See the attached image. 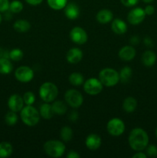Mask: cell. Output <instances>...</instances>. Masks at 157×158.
<instances>
[{
    "label": "cell",
    "mask_w": 157,
    "mask_h": 158,
    "mask_svg": "<svg viewBox=\"0 0 157 158\" xmlns=\"http://www.w3.org/2000/svg\"><path fill=\"white\" fill-rule=\"evenodd\" d=\"M129 144L132 150L142 151L149 144L148 134L142 128H134L129 136Z\"/></svg>",
    "instance_id": "6da1fadb"
},
{
    "label": "cell",
    "mask_w": 157,
    "mask_h": 158,
    "mask_svg": "<svg viewBox=\"0 0 157 158\" xmlns=\"http://www.w3.org/2000/svg\"><path fill=\"white\" fill-rule=\"evenodd\" d=\"M39 111L37 110L32 105H26L20 111V117L23 123L29 127H34L40 120Z\"/></svg>",
    "instance_id": "7a4b0ae2"
},
{
    "label": "cell",
    "mask_w": 157,
    "mask_h": 158,
    "mask_svg": "<svg viewBox=\"0 0 157 158\" xmlns=\"http://www.w3.org/2000/svg\"><path fill=\"white\" fill-rule=\"evenodd\" d=\"M43 148L48 156L54 158L62 157L66 151L64 143L57 140H48L45 143Z\"/></svg>",
    "instance_id": "3957f363"
},
{
    "label": "cell",
    "mask_w": 157,
    "mask_h": 158,
    "mask_svg": "<svg viewBox=\"0 0 157 158\" xmlns=\"http://www.w3.org/2000/svg\"><path fill=\"white\" fill-rule=\"evenodd\" d=\"M99 79L103 86L112 87L115 86L119 81V74L112 68H105L99 72Z\"/></svg>",
    "instance_id": "277c9868"
},
{
    "label": "cell",
    "mask_w": 157,
    "mask_h": 158,
    "mask_svg": "<svg viewBox=\"0 0 157 158\" xmlns=\"http://www.w3.org/2000/svg\"><path fill=\"white\" fill-rule=\"evenodd\" d=\"M39 97L46 103H51L55 100L58 94V87L55 83L46 82L39 87Z\"/></svg>",
    "instance_id": "5b68a950"
},
{
    "label": "cell",
    "mask_w": 157,
    "mask_h": 158,
    "mask_svg": "<svg viewBox=\"0 0 157 158\" xmlns=\"http://www.w3.org/2000/svg\"><path fill=\"white\" fill-rule=\"evenodd\" d=\"M65 100L72 108H78L83 103V97L81 93L74 89H69L65 94Z\"/></svg>",
    "instance_id": "8992f818"
},
{
    "label": "cell",
    "mask_w": 157,
    "mask_h": 158,
    "mask_svg": "<svg viewBox=\"0 0 157 158\" xmlns=\"http://www.w3.org/2000/svg\"><path fill=\"white\" fill-rule=\"evenodd\" d=\"M103 85L99 80V79L96 78H89L85 81L83 83V89L86 94L89 95L95 96L100 94L103 90Z\"/></svg>",
    "instance_id": "52a82bcc"
},
{
    "label": "cell",
    "mask_w": 157,
    "mask_h": 158,
    "mask_svg": "<svg viewBox=\"0 0 157 158\" xmlns=\"http://www.w3.org/2000/svg\"><path fill=\"white\" fill-rule=\"evenodd\" d=\"M107 131L110 135L113 137H119L122 135L125 131V123L121 119L112 118L107 123Z\"/></svg>",
    "instance_id": "ba28073f"
},
{
    "label": "cell",
    "mask_w": 157,
    "mask_h": 158,
    "mask_svg": "<svg viewBox=\"0 0 157 158\" xmlns=\"http://www.w3.org/2000/svg\"><path fill=\"white\" fill-rule=\"evenodd\" d=\"M15 77L22 83H29L33 79L34 71L29 66H19L15 69Z\"/></svg>",
    "instance_id": "9c48e42d"
},
{
    "label": "cell",
    "mask_w": 157,
    "mask_h": 158,
    "mask_svg": "<svg viewBox=\"0 0 157 158\" xmlns=\"http://www.w3.org/2000/svg\"><path fill=\"white\" fill-rule=\"evenodd\" d=\"M69 37L74 43L78 45L84 44L88 40V35L86 32L79 26H75L71 29L69 32Z\"/></svg>",
    "instance_id": "30bf717a"
},
{
    "label": "cell",
    "mask_w": 157,
    "mask_h": 158,
    "mask_svg": "<svg viewBox=\"0 0 157 158\" xmlns=\"http://www.w3.org/2000/svg\"><path fill=\"white\" fill-rule=\"evenodd\" d=\"M146 15V14L144 9L140 7H137L132 9L128 13L127 20L130 24L135 26V25L140 24L145 19Z\"/></svg>",
    "instance_id": "8fae6325"
},
{
    "label": "cell",
    "mask_w": 157,
    "mask_h": 158,
    "mask_svg": "<svg viewBox=\"0 0 157 158\" xmlns=\"http://www.w3.org/2000/svg\"><path fill=\"white\" fill-rule=\"evenodd\" d=\"M24 100L23 98L18 94H12L10 96L8 100V106L10 110L18 113L22 110L24 107Z\"/></svg>",
    "instance_id": "7c38bea8"
},
{
    "label": "cell",
    "mask_w": 157,
    "mask_h": 158,
    "mask_svg": "<svg viewBox=\"0 0 157 158\" xmlns=\"http://www.w3.org/2000/svg\"><path fill=\"white\" fill-rule=\"evenodd\" d=\"M83 57V51L78 48H72L66 53V60L71 64H76L79 63Z\"/></svg>",
    "instance_id": "4fadbf2b"
},
{
    "label": "cell",
    "mask_w": 157,
    "mask_h": 158,
    "mask_svg": "<svg viewBox=\"0 0 157 158\" xmlns=\"http://www.w3.org/2000/svg\"><path fill=\"white\" fill-rule=\"evenodd\" d=\"M85 143L88 149L91 150V151H95L101 146L102 139L98 134H91L86 137Z\"/></svg>",
    "instance_id": "5bb4252c"
},
{
    "label": "cell",
    "mask_w": 157,
    "mask_h": 158,
    "mask_svg": "<svg viewBox=\"0 0 157 158\" xmlns=\"http://www.w3.org/2000/svg\"><path fill=\"white\" fill-rule=\"evenodd\" d=\"M135 48L131 46H125L119 51V57L123 61H131L135 56Z\"/></svg>",
    "instance_id": "9a60e30c"
},
{
    "label": "cell",
    "mask_w": 157,
    "mask_h": 158,
    "mask_svg": "<svg viewBox=\"0 0 157 158\" xmlns=\"http://www.w3.org/2000/svg\"><path fill=\"white\" fill-rule=\"evenodd\" d=\"M63 9H64L65 15L69 19H76L79 15V8L74 2H70L67 4Z\"/></svg>",
    "instance_id": "2e32d148"
},
{
    "label": "cell",
    "mask_w": 157,
    "mask_h": 158,
    "mask_svg": "<svg viewBox=\"0 0 157 158\" xmlns=\"http://www.w3.org/2000/svg\"><path fill=\"white\" fill-rule=\"evenodd\" d=\"M113 18L112 11L107 9H103L99 11L96 14V20L100 24H107L111 22Z\"/></svg>",
    "instance_id": "e0dca14e"
},
{
    "label": "cell",
    "mask_w": 157,
    "mask_h": 158,
    "mask_svg": "<svg viewBox=\"0 0 157 158\" xmlns=\"http://www.w3.org/2000/svg\"><path fill=\"white\" fill-rule=\"evenodd\" d=\"M112 31L117 35H123L127 31V24L120 19H115L112 23Z\"/></svg>",
    "instance_id": "ac0fdd59"
},
{
    "label": "cell",
    "mask_w": 157,
    "mask_h": 158,
    "mask_svg": "<svg viewBox=\"0 0 157 158\" xmlns=\"http://www.w3.org/2000/svg\"><path fill=\"white\" fill-rule=\"evenodd\" d=\"M156 61V55L152 50L145 51L142 56V62L146 67H151L153 66Z\"/></svg>",
    "instance_id": "d6986e66"
},
{
    "label": "cell",
    "mask_w": 157,
    "mask_h": 158,
    "mask_svg": "<svg viewBox=\"0 0 157 158\" xmlns=\"http://www.w3.org/2000/svg\"><path fill=\"white\" fill-rule=\"evenodd\" d=\"M39 114L42 118L46 119V120H49V119L52 118L54 115L52 105L49 104V103H46L45 102L43 104H42L40 106Z\"/></svg>",
    "instance_id": "ffe728a7"
},
{
    "label": "cell",
    "mask_w": 157,
    "mask_h": 158,
    "mask_svg": "<svg viewBox=\"0 0 157 158\" xmlns=\"http://www.w3.org/2000/svg\"><path fill=\"white\" fill-rule=\"evenodd\" d=\"M137 106V101L134 97H128L124 100L123 108L126 113H132L135 110Z\"/></svg>",
    "instance_id": "44dd1931"
},
{
    "label": "cell",
    "mask_w": 157,
    "mask_h": 158,
    "mask_svg": "<svg viewBox=\"0 0 157 158\" xmlns=\"http://www.w3.org/2000/svg\"><path fill=\"white\" fill-rule=\"evenodd\" d=\"M13 28L18 32H26L30 29L31 24L26 19H18L15 22Z\"/></svg>",
    "instance_id": "7402d4cb"
},
{
    "label": "cell",
    "mask_w": 157,
    "mask_h": 158,
    "mask_svg": "<svg viewBox=\"0 0 157 158\" xmlns=\"http://www.w3.org/2000/svg\"><path fill=\"white\" fill-rule=\"evenodd\" d=\"M52 108L54 114L57 115H64L67 111L66 104L63 101H60V100H57L52 103Z\"/></svg>",
    "instance_id": "603a6c76"
},
{
    "label": "cell",
    "mask_w": 157,
    "mask_h": 158,
    "mask_svg": "<svg viewBox=\"0 0 157 158\" xmlns=\"http://www.w3.org/2000/svg\"><path fill=\"white\" fill-rule=\"evenodd\" d=\"M12 71V64L10 60L7 58L0 59V73L9 74Z\"/></svg>",
    "instance_id": "cb8c5ba5"
},
{
    "label": "cell",
    "mask_w": 157,
    "mask_h": 158,
    "mask_svg": "<svg viewBox=\"0 0 157 158\" xmlns=\"http://www.w3.org/2000/svg\"><path fill=\"white\" fill-rule=\"evenodd\" d=\"M13 148L11 143L8 142L0 143V158H6L9 157L12 154Z\"/></svg>",
    "instance_id": "d4e9b609"
},
{
    "label": "cell",
    "mask_w": 157,
    "mask_h": 158,
    "mask_svg": "<svg viewBox=\"0 0 157 158\" xmlns=\"http://www.w3.org/2000/svg\"><path fill=\"white\" fill-rule=\"evenodd\" d=\"M119 80L123 83H127L132 75V70L129 66H125L120 70Z\"/></svg>",
    "instance_id": "484cf974"
},
{
    "label": "cell",
    "mask_w": 157,
    "mask_h": 158,
    "mask_svg": "<svg viewBox=\"0 0 157 158\" xmlns=\"http://www.w3.org/2000/svg\"><path fill=\"white\" fill-rule=\"evenodd\" d=\"M69 81L73 86H81L84 83V77L79 73H72L69 76Z\"/></svg>",
    "instance_id": "4316f807"
},
{
    "label": "cell",
    "mask_w": 157,
    "mask_h": 158,
    "mask_svg": "<svg viewBox=\"0 0 157 158\" xmlns=\"http://www.w3.org/2000/svg\"><path fill=\"white\" fill-rule=\"evenodd\" d=\"M73 136V131L69 126H65L60 130V137L65 142H69L72 140Z\"/></svg>",
    "instance_id": "83f0119b"
},
{
    "label": "cell",
    "mask_w": 157,
    "mask_h": 158,
    "mask_svg": "<svg viewBox=\"0 0 157 158\" xmlns=\"http://www.w3.org/2000/svg\"><path fill=\"white\" fill-rule=\"evenodd\" d=\"M68 0H47V3L51 9L54 10L63 9L67 5Z\"/></svg>",
    "instance_id": "f1b7e54d"
},
{
    "label": "cell",
    "mask_w": 157,
    "mask_h": 158,
    "mask_svg": "<svg viewBox=\"0 0 157 158\" xmlns=\"http://www.w3.org/2000/svg\"><path fill=\"white\" fill-rule=\"evenodd\" d=\"M18 121V116H17L16 113L13 112V111L10 110L6 114V117H5V122L9 126H13Z\"/></svg>",
    "instance_id": "f546056e"
},
{
    "label": "cell",
    "mask_w": 157,
    "mask_h": 158,
    "mask_svg": "<svg viewBox=\"0 0 157 158\" xmlns=\"http://www.w3.org/2000/svg\"><path fill=\"white\" fill-rule=\"evenodd\" d=\"M23 9V4L22 2L18 1V0H14V1L11 2L9 4V10L12 13H18L21 12Z\"/></svg>",
    "instance_id": "4dcf8cb0"
},
{
    "label": "cell",
    "mask_w": 157,
    "mask_h": 158,
    "mask_svg": "<svg viewBox=\"0 0 157 158\" xmlns=\"http://www.w3.org/2000/svg\"><path fill=\"white\" fill-rule=\"evenodd\" d=\"M23 52L22 49H13L11 51H9V59H11L13 61H20L23 57Z\"/></svg>",
    "instance_id": "1f68e13d"
},
{
    "label": "cell",
    "mask_w": 157,
    "mask_h": 158,
    "mask_svg": "<svg viewBox=\"0 0 157 158\" xmlns=\"http://www.w3.org/2000/svg\"><path fill=\"white\" fill-rule=\"evenodd\" d=\"M23 100H24V103L26 105H32L35 101V96L32 92L28 91V92L25 93L23 95Z\"/></svg>",
    "instance_id": "d6a6232c"
},
{
    "label": "cell",
    "mask_w": 157,
    "mask_h": 158,
    "mask_svg": "<svg viewBox=\"0 0 157 158\" xmlns=\"http://www.w3.org/2000/svg\"><path fill=\"white\" fill-rule=\"evenodd\" d=\"M146 155L150 157H157V147L155 145L151 144L148 145L146 148Z\"/></svg>",
    "instance_id": "836d02e7"
},
{
    "label": "cell",
    "mask_w": 157,
    "mask_h": 158,
    "mask_svg": "<svg viewBox=\"0 0 157 158\" xmlns=\"http://www.w3.org/2000/svg\"><path fill=\"white\" fill-rule=\"evenodd\" d=\"M9 0H0V12H5L9 9Z\"/></svg>",
    "instance_id": "e575fe53"
},
{
    "label": "cell",
    "mask_w": 157,
    "mask_h": 158,
    "mask_svg": "<svg viewBox=\"0 0 157 158\" xmlns=\"http://www.w3.org/2000/svg\"><path fill=\"white\" fill-rule=\"evenodd\" d=\"M139 0H120L122 4L126 7H132L139 2Z\"/></svg>",
    "instance_id": "d590c367"
},
{
    "label": "cell",
    "mask_w": 157,
    "mask_h": 158,
    "mask_svg": "<svg viewBox=\"0 0 157 158\" xmlns=\"http://www.w3.org/2000/svg\"><path fill=\"white\" fill-rule=\"evenodd\" d=\"M145 12H146V15H152V14L155 12V8L154 6H152V5H148L146 6V8L144 9Z\"/></svg>",
    "instance_id": "8d00e7d4"
},
{
    "label": "cell",
    "mask_w": 157,
    "mask_h": 158,
    "mask_svg": "<svg viewBox=\"0 0 157 158\" xmlns=\"http://www.w3.org/2000/svg\"><path fill=\"white\" fill-rule=\"evenodd\" d=\"M1 58H7L9 59V52L3 48L0 47V59Z\"/></svg>",
    "instance_id": "74e56055"
},
{
    "label": "cell",
    "mask_w": 157,
    "mask_h": 158,
    "mask_svg": "<svg viewBox=\"0 0 157 158\" xmlns=\"http://www.w3.org/2000/svg\"><path fill=\"white\" fill-rule=\"evenodd\" d=\"M78 114L76 112V111H72V112L70 113V114H69V119L71 120V121L72 122H75L77 120V119H78Z\"/></svg>",
    "instance_id": "f35d334b"
},
{
    "label": "cell",
    "mask_w": 157,
    "mask_h": 158,
    "mask_svg": "<svg viewBox=\"0 0 157 158\" xmlns=\"http://www.w3.org/2000/svg\"><path fill=\"white\" fill-rule=\"evenodd\" d=\"M66 157L68 158H79L80 155L75 151H70L67 154Z\"/></svg>",
    "instance_id": "ab89813d"
},
{
    "label": "cell",
    "mask_w": 157,
    "mask_h": 158,
    "mask_svg": "<svg viewBox=\"0 0 157 158\" xmlns=\"http://www.w3.org/2000/svg\"><path fill=\"white\" fill-rule=\"evenodd\" d=\"M25 1H26L28 4L31 5V6H35L41 4V3L42 2L43 0H25Z\"/></svg>",
    "instance_id": "60d3db41"
},
{
    "label": "cell",
    "mask_w": 157,
    "mask_h": 158,
    "mask_svg": "<svg viewBox=\"0 0 157 158\" xmlns=\"http://www.w3.org/2000/svg\"><path fill=\"white\" fill-rule=\"evenodd\" d=\"M146 157H147L146 154H144V153L143 152H140V151H138L136 154L132 155V157L133 158H146Z\"/></svg>",
    "instance_id": "b9f144b4"
},
{
    "label": "cell",
    "mask_w": 157,
    "mask_h": 158,
    "mask_svg": "<svg viewBox=\"0 0 157 158\" xmlns=\"http://www.w3.org/2000/svg\"><path fill=\"white\" fill-rule=\"evenodd\" d=\"M145 44H146V46H152V41L149 38H146L145 39Z\"/></svg>",
    "instance_id": "7bdbcfd3"
},
{
    "label": "cell",
    "mask_w": 157,
    "mask_h": 158,
    "mask_svg": "<svg viewBox=\"0 0 157 158\" xmlns=\"http://www.w3.org/2000/svg\"><path fill=\"white\" fill-rule=\"evenodd\" d=\"M142 1H143V2H145V3H148V4H149V3L152 2H153L154 0H142Z\"/></svg>",
    "instance_id": "ee69618b"
},
{
    "label": "cell",
    "mask_w": 157,
    "mask_h": 158,
    "mask_svg": "<svg viewBox=\"0 0 157 158\" xmlns=\"http://www.w3.org/2000/svg\"><path fill=\"white\" fill-rule=\"evenodd\" d=\"M2 18L1 14H0V24H1V23H2Z\"/></svg>",
    "instance_id": "f6af8a7d"
},
{
    "label": "cell",
    "mask_w": 157,
    "mask_h": 158,
    "mask_svg": "<svg viewBox=\"0 0 157 158\" xmlns=\"http://www.w3.org/2000/svg\"><path fill=\"white\" fill-rule=\"evenodd\" d=\"M155 136H156V137H157V127H156V129H155Z\"/></svg>",
    "instance_id": "bcb514c9"
}]
</instances>
